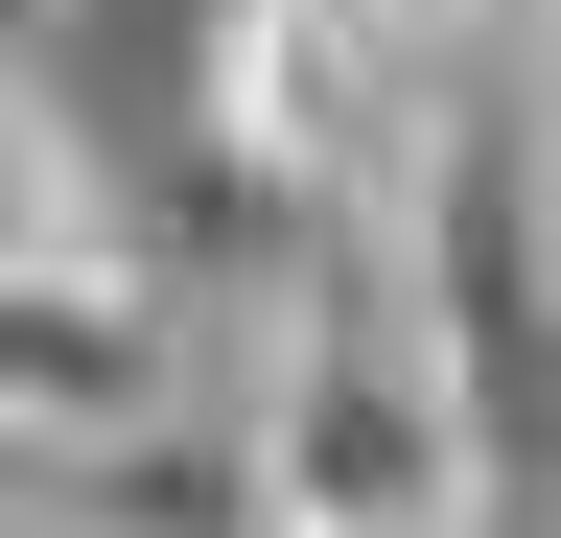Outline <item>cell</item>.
<instances>
[{
  "instance_id": "obj_2",
  "label": "cell",
  "mask_w": 561,
  "mask_h": 538,
  "mask_svg": "<svg viewBox=\"0 0 561 538\" xmlns=\"http://www.w3.org/2000/svg\"><path fill=\"white\" fill-rule=\"evenodd\" d=\"M234 538H515V492L468 468L421 328L375 305V257H305L257 328V398H234Z\"/></svg>"
},
{
  "instance_id": "obj_5",
  "label": "cell",
  "mask_w": 561,
  "mask_h": 538,
  "mask_svg": "<svg viewBox=\"0 0 561 538\" xmlns=\"http://www.w3.org/2000/svg\"><path fill=\"white\" fill-rule=\"evenodd\" d=\"M70 234H117L94 211V141H70V94L0 71V257H70Z\"/></svg>"
},
{
  "instance_id": "obj_1",
  "label": "cell",
  "mask_w": 561,
  "mask_h": 538,
  "mask_svg": "<svg viewBox=\"0 0 561 538\" xmlns=\"http://www.w3.org/2000/svg\"><path fill=\"white\" fill-rule=\"evenodd\" d=\"M375 305L421 328V375H445V422L491 492H538V328H561V141H538V24H491L445 94H421V141L375 187Z\"/></svg>"
},
{
  "instance_id": "obj_6",
  "label": "cell",
  "mask_w": 561,
  "mask_h": 538,
  "mask_svg": "<svg viewBox=\"0 0 561 538\" xmlns=\"http://www.w3.org/2000/svg\"><path fill=\"white\" fill-rule=\"evenodd\" d=\"M398 24H445V47H491V24H538V0H398Z\"/></svg>"
},
{
  "instance_id": "obj_4",
  "label": "cell",
  "mask_w": 561,
  "mask_h": 538,
  "mask_svg": "<svg viewBox=\"0 0 561 538\" xmlns=\"http://www.w3.org/2000/svg\"><path fill=\"white\" fill-rule=\"evenodd\" d=\"M164 422H187L164 257H117V234L0 257V445H24V468H117V445H164Z\"/></svg>"
},
{
  "instance_id": "obj_3",
  "label": "cell",
  "mask_w": 561,
  "mask_h": 538,
  "mask_svg": "<svg viewBox=\"0 0 561 538\" xmlns=\"http://www.w3.org/2000/svg\"><path fill=\"white\" fill-rule=\"evenodd\" d=\"M445 71L468 47L398 24V0H210V164L280 234H375V187H398V141H421Z\"/></svg>"
}]
</instances>
